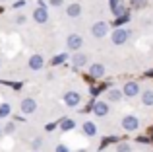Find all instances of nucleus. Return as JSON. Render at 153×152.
I'll return each instance as SVG.
<instances>
[{
  "label": "nucleus",
  "instance_id": "2eb2a0df",
  "mask_svg": "<svg viewBox=\"0 0 153 152\" xmlns=\"http://www.w3.org/2000/svg\"><path fill=\"white\" fill-rule=\"evenodd\" d=\"M58 127H60L62 131H72V129L76 127V121H74V119H68V117H64L62 121L58 123Z\"/></svg>",
  "mask_w": 153,
  "mask_h": 152
},
{
  "label": "nucleus",
  "instance_id": "c85d7f7f",
  "mask_svg": "<svg viewBox=\"0 0 153 152\" xmlns=\"http://www.w3.org/2000/svg\"><path fill=\"white\" fill-rule=\"evenodd\" d=\"M132 2H134V6H143L147 0H132Z\"/></svg>",
  "mask_w": 153,
  "mask_h": 152
},
{
  "label": "nucleus",
  "instance_id": "f257e3e1",
  "mask_svg": "<svg viewBox=\"0 0 153 152\" xmlns=\"http://www.w3.org/2000/svg\"><path fill=\"white\" fill-rule=\"evenodd\" d=\"M122 129L128 131V133H134V131L140 129V119L136 115H124L122 117Z\"/></svg>",
  "mask_w": 153,
  "mask_h": 152
},
{
  "label": "nucleus",
  "instance_id": "4468645a",
  "mask_svg": "<svg viewBox=\"0 0 153 152\" xmlns=\"http://www.w3.org/2000/svg\"><path fill=\"white\" fill-rule=\"evenodd\" d=\"M66 14L70 16V18H78V16L82 14V6H79L78 2H72L70 6L66 8Z\"/></svg>",
  "mask_w": 153,
  "mask_h": 152
},
{
  "label": "nucleus",
  "instance_id": "20e7f679",
  "mask_svg": "<svg viewBox=\"0 0 153 152\" xmlns=\"http://www.w3.org/2000/svg\"><path fill=\"white\" fill-rule=\"evenodd\" d=\"M91 33H93V37H97V39L105 37V35L108 33V23L107 22H95L93 27H91Z\"/></svg>",
  "mask_w": 153,
  "mask_h": 152
},
{
  "label": "nucleus",
  "instance_id": "9b49d317",
  "mask_svg": "<svg viewBox=\"0 0 153 152\" xmlns=\"http://www.w3.org/2000/svg\"><path fill=\"white\" fill-rule=\"evenodd\" d=\"M89 76L91 78H101V76H105V65H101V62L91 65L89 66Z\"/></svg>",
  "mask_w": 153,
  "mask_h": 152
},
{
  "label": "nucleus",
  "instance_id": "9d476101",
  "mask_svg": "<svg viewBox=\"0 0 153 152\" xmlns=\"http://www.w3.org/2000/svg\"><path fill=\"white\" fill-rule=\"evenodd\" d=\"M91 111H93L97 117H105V115H108V103L107 102H95Z\"/></svg>",
  "mask_w": 153,
  "mask_h": 152
},
{
  "label": "nucleus",
  "instance_id": "b1692460",
  "mask_svg": "<svg viewBox=\"0 0 153 152\" xmlns=\"http://www.w3.org/2000/svg\"><path fill=\"white\" fill-rule=\"evenodd\" d=\"M25 0H16V2L14 4H12V6H14V10H19V8H23V6H25Z\"/></svg>",
  "mask_w": 153,
  "mask_h": 152
},
{
  "label": "nucleus",
  "instance_id": "f03ea898",
  "mask_svg": "<svg viewBox=\"0 0 153 152\" xmlns=\"http://www.w3.org/2000/svg\"><path fill=\"white\" fill-rule=\"evenodd\" d=\"M128 35H130V31H128V29H124V27H116V29L111 33V39H112L114 45H124L126 39H128Z\"/></svg>",
  "mask_w": 153,
  "mask_h": 152
},
{
  "label": "nucleus",
  "instance_id": "a211bd4d",
  "mask_svg": "<svg viewBox=\"0 0 153 152\" xmlns=\"http://www.w3.org/2000/svg\"><path fill=\"white\" fill-rule=\"evenodd\" d=\"M10 113H12L10 103H0V119H6Z\"/></svg>",
  "mask_w": 153,
  "mask_h": 152
},
{
  "label": "nucleus",
  "instance_id": "a878e982",
  "mask_svg": "<svg viewBox=\"0 0 153 152\" xmlns=\"http://www.w3.org/2000/svg\"><path fill=\"white\" fill-rule=\"evenodd\" d=\"M54 152H70V150H68V146H66V144H58V146L54 148Z\"/></svg>",
  "mask_w": 153,
  "mask_h": 152
},
{
  "label": "nucleus",
  "instance_id": "aec40b11",
  "mask_svg": "<svg viewBox=\"0 0 153 152\" xmlns=\"http://www.w3.org/2000/svg\"><path fill=\"white\" fill-rule=\"evenodd\" d=\"M116 152H132V146L126 144V142H120V144L116 146Z\"/></svg>",
  "mask_w": 153,
  "mask_h": 152
},
{
  "label": "nucleus",
  "instance_id": "c756f323",
  "mask_svg": "<svg viewBox=\"0 0 153 152\" xmlns=\"http://www.w3.org/2000/svg\"><path fill=\"white\" fill-rule=\"evenodd\" d=\"M118 4H120L118 0H111V6H112V8H116V6H118Z\"/></svg>",
  "mask_w": 153,
  "mask_h": 152
},
{
  "label": "nucleus",
  "instance_id": "393cba45",
  "mask_svg": "<svg viewBox=\"0 0 153 152\" xmlns=\"http://www.w3.org/2000/svg\"><path fill=\"white\" fill-rule=\"evenodd\" d=\"M27 22V18L23 14H19V16H16V23H18V26H23V23Z\"/></svg>",
  "mask_w": 153,
  "mask_h": 152
},
{
  "label": "nucleus",
  "instance_id": "423d86ee",
  "mask_svg": "<svg viewBox=\"0 0 153 152\" xmlns=\"http://www.w3.org/2000/svg\"><path fill=\"white\" fill-rule=\"evenodd\" d=\"M79 102H82V96H79L78 92H66V94H64V103H66L68 107H78Z\"/></svg>",
  "mask_w": 153,
  "mask_h": 152
},
{
  "label": "nucleus",
  "instance_id": "5701e85b",
  "mask_svg": "<svg viewBox=\"0 0 153 152\" xmlns=\"http://www.w3.org/2000/svg\"><path fill=\"white\" fill-rule=\"evenodd\" d=\"M41 146H43V138H33V142H31V148H33V150H39V148H41Z\"/></svg>",
  "mask_w": 153,
  "mask_h": 152
},
{
  "label": "nucleus",
  "instance_id": "cd10ccee",
  "mask_svg": "<svg viewBox=\"0 0 153 152\" xmlns=\"http://www.w3.org/2000/svg\"><path fill=\"white\" fill-rule=\"evenodd\" d=\"M62 4H64V0H51V6L58 8V6H62Z\"/></svg>",
  "mask_w": 153,
  "mask_h": 152
},
{
  "label": "nucleus",
  "instance_id": "f8f14e48",
  "mask_svg": "<svg viewBox=\"0 0 153 152\" xmlns=\"http://www.w3.org/2000/svg\"><path fill=\"white\" fill-rule=\"evenodd\" d=\"M87 62V55L83 53H74V57H72V65L76 66V68H82V66H85Z\"/></svg>",
  "mask_w": 153,
  "mask_h": 152
},
{
  "label": "nucleus",
  "instance_id": "0eeeda50",
  "mask_svg": "<svg viewBox=\"0 0 153 152\" xmlns=\"http://www.w3.org/2000/svg\"><path fill=\"white\" fill-rule=\"evenodd\" d=\"M122 94L126 96V98H136V96L140 94V84L138 82H126L122 88Z\"/></svg>",
  "mask_w": 153,
  "mask_h": 152
},
{
  "label": "nucleus",
  "instance_id": "39448f33",
  "mask_svg": "<svg viewBox=\"0 0 153 152\" xmlns=\"http://www.w3.org/2000/svg\"><path fill=\"white\" fill-rule=\"evenodd\" d=\"M82 45H83V39H82V35H78V33H72V35H68V39H66V47H68L70 51H78Z\"/></svg>",
  "mask_w": 153,
  "mask_h": 152
},
{
  "label": "nucleus",
  "instance_id": "6e6552de",
  "mask_svg": "<svg viewBox=\"0 0 153 152\" xmlns=\"http://www.w3.org/2000/svg\"><path fill=\"white\" fill-rule=\"evenodd\" d=\"M27 66H29L31 70H41L43 66H45V59H43V55H31Z\"/></svg>",
  "mask_w": 153,
  "mask_h": 152
},
{
  "label": "nucleus",
  "instance_id": "7ed1b4c3",
  "mask_svg": "<svg viewBox=\"0 0 153 152\" xmlns=\"http://www.w3.org/2000/svg\"><path fill=\"white\" fill-rule=\"evenodd\" d=\"M19 109H22L23 115H31V113H35V109H37V102H35L33 98H23L22 103H19Z\"/></svg>",
  "mask_w": 153,
  "mask_h": 152
},
{
  "label": "nucleus",
  "instance_id": "f3484780",
  "mask_svg": "<svg viewBox=\"0 0 153 152\" xmlns=\"http://www.w3.org/2000/svg\"><path fill=\"white\" fill-rule=\"evenodd\" d=\"M142 103L143 105H153V90H146L142 94Z\"/></svg>",
  "mask_w": 153,
  "mask_h": 152
},
{
  "label": "nucleus",
  "instance_id": "6ab92c4d",
  "mask_svg": "<svg viewBox=\"0 0 153 152\" xmlns=\"http://www.w3.org/2000/svg\"><path fill=\"white\" fill-rule=\"evenodd\" d=\"M64 61H66V53H60V55H56V57L52 59V66H58V65H62Z\"/></svg>",
  "mask_w": 153,
  "mask_h": 152
},
{
  "label": "nucleus",
  "instance_id": "72a5a7b5",
  "mask_svg": "<svg viewBox=\"0 0 153 152\" xmlns=\"http://www.w3.org/2000/svg\"><path fill=\"white\" fill-rule=\"evenodd\" d=\"M0 2H6V0H0Z\"/></svg>",
  "mask_w": 153,
  "mask_h": 152
},
{
  "label": "nucleus",
  "instance_id": "ddd939ff",
  "mask_svg": "<svg viewBox=\"0 0 153 152\" xmlns=\"http://www.w3.org/2000/svg\"><path fill=\"white\" fill-rule=\"evenodd\" d=\"M82 129H83V133H85L87 137H95V135H97V125L91 123V121H85L82 125Z\"/></svg>",
  "mask_w": 153,
  "mask_h": 152
},
{
  "label": "nucleus",
  "instance_id": "f704fd0d",
  "mask_svg": "<svg viewBox=\"0 0 153 152\" xmlns=\"http://www.w3.org/2000/svg\"><path fill=\"white\" fill-rule=\"evenodd\" d=\"M0 12H2V6H0Z\"/></svg>",
  "mask_w": 153,
  "mask_h": 152
},
{
  "label": "nucleus",
  "instance_id": "1a4fd4ad",
  "mask_svg": "<svg viewBox=\"0 0 153 152\" xmlns=\"http://www.w3.org/2000/svg\"><path fill=\"white\" fill-rule=\"evenodd\" d=\"M33 20L37 23H47L49 22V12H47V8H35L33 10Z\"/></svg>",
  "mask_w": 153,
  "mask_h": 152
},
{
  "label": "nucleus",
  "instance_id": "bb28decb",
  "mask_svg": "<svg viewBox=\"0 0 153 152\" xmlns=\"http://www.w3.org/2000/svg\"><path fill=\"white\" fill-rule=\"evenodd\" d=\"M56 125H58V123H49V125L45 127V131H49V133H51V131H54V129H56Z\"/></svg>",
  "mask_w": 153,
  "mask_h": 152
},
{
  "label": "nucleus",
  "instance_id": "4be33fe9",
  "mask_svg": "<svg viewBox=\"0 0 153 152\" xmlns=\"http://www.w3.org/2000/svg\"><path fill=\"white\" fill-rule=\"evenodd\" d=\"M14 131H16V125H14V123H8V125H4L2 133H4V135H12Z\"/></svg>",
  "mask_w": 153,
  "mask_h": 152
},
{
  "label": "nucleus",
  "instance_id": "2f4dec72",
  "mask_svg": "<svg viewBox=\"0 0 153 152\" xmlns=\"http://www.w3.org/2000/svg\"><path fill=\"white\" fill-rule=\"evenodd\" d=\"M0 66H2V59H0Z\"/></svg>",
  "mask_w": 153,
  "mask_h": 152
},
{
  "label": "nucleus",
  "instance_id": "7c9ffc66",
  "mask_svg": "<svg viewBox=\"0 0 153 152\" xmlns=\"http://www.w3.org/2000/svg\"><path fill=\"white\" fill-rule=\"evenodd\" d=\"M147 74H149V76H153V70H149V72H147Z\"/></svg>",
  "mask_w": 153,
  "mask_h": 152
},
{
  "label": "nucleus",
  "instance_id": "412c9836",
  "mask_svg": "<svg viewBox=\"0 0 153 152\" xmlns=\"http://www.w3.org/2000/svg\"><path fill=\"white\" fill-rule=\"evenodd\" d=\"M126 22H130V18H128V14H126V16H118L114 23H116V27H120V26H124Z\"/></svg>",
  "mask_w": 153,
  "mask_h": 152
},
{
  "label": "nucleus",
  "instance_id": "473e14b6",
  "mask_svg": "<svg viewBox=\"0 0 153 152\" xmlns=\"http://www.w3.org/2000/svg\"><path fill=\"white\" fill-rule=\"evenodd\" d=\"M0 137H2V129H0Z\"/></svg>",
  "mask_w": 153,
  "mask_h": 152
},
{
  "label": "nucleus",
  "instance_id": "dca6fc26",
  "mask_svg": "<svg viewBox=\"0 0 153 152\" xmlns=\"http://www.w3.org/2000/svg\"><path fill=\"white\" fill-rule=\"evenodd\" d=\"M122 92L120 90H108V94H107V99L108 102H120V99H122Z\"/></svg>",
  "mask_w": 153,
  "mask_h": 152
}]
</instances>
